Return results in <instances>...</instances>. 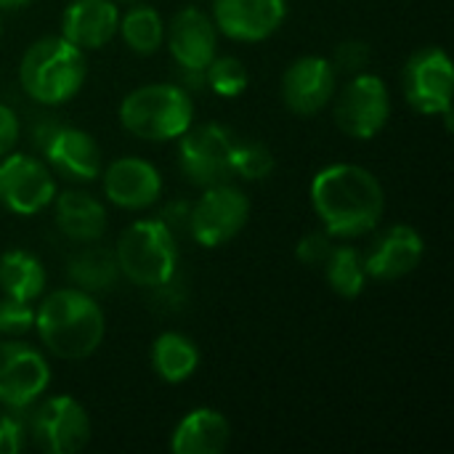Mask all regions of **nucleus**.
<instances>
[{
	"label": "nucleus",
	"instance_id": "nucleus-26",
	"mask_svg": "<svg viewBox=\"0 0 454 454\" xmlns=\"http://www.w3.org/2000/svg\"><path fill=\"white\" fill-rule=\"evenodd\" d=\"M322 269H325V277H327V285L333 287V293H338L340 298H348V301L359 298L370 279L362 253L351 245H335Z\"/></svg>",
	"mask_w": 454,
	"mask_h": 454
},
{
	"label": "nucleus",
	"instance_id": "nucleus-21",
	"mask_svg": "<svg viewBox=\"0 0 454 454\" xmlns=\"http://www.w3.org/2000/svg\"><path fill=\"white\" fill-rule=\"evenodd\" d=\"M56 229L72 242H98L106 231V207L82 189H69L53 200Z\"/></svg>",
	"mask_w": 454,
	"mask_h": 454
},
{
	"label": "nucleus",
	"instance_id": "nucleus-14",
	"mask_svg": "<svg viewBox=\"0 0 454 454\" xmlns=\"http://www.w3.org/2000/svg\"><path fill=\"white\" fill-rule=\"evenodd\" d=\"M40 152L53 176H61L74 184H90L101 176V149L96 138L74 125H53L43 138Z\"/></svg>",
	"mask_w": 454,
	"mask_h": 454
},
{
	"label": "nucleus",
	"instance_id": "nucleus-13",
	"mask_svg": "<svg viewBox=\"0 0 454 454\" xmlns=\"http://www.w3.org/2000/svg\"><path fill=\"white\" fill-rule=\"evenodd\" d=\"M335 64L325 56H301L282 74V101L298 117H314L335 98Z\"/></svg>",
	"mask_w": 454,
	"mask_h": 454
},
{
	"label": "nucleus",
	"instance_id": "nucleus-27",
	"mask_svg": "<svg viewBox=\"0 0 454 454\" xmlns=\"http://www.w3.org/2000/svg\"><path fill=\"white\" fill-rule=\"evenodd\" d=\"M202 80L205 85L221 96V98H237L245 93L247 88V67L237 59V56H215L205 72H202Z\"/></svg>",
	"mask_w": 454,
	"mask_h": 454
},
{
	"label": "nucleus",
	"instance_id": "nucleus-24",
	"mask_svg": "<svg viewBox=\"0 0 454 454\" xmlns=\"http://www.w3.org/2000/svg\"><path fill=\"white\" fill-rule=\"evenodd\" d=\"M67 274L72 279V287H80L90 295L106 293L120 282V266L114 261V253L98 245L74 253L67 263Z\"/></svg>",
	"mask_w": 454,
	"mask_h": 454
},
{
	"label": "nucleus",
	"instance_id": "nucleus-8",
	"mask_svg": "<svg viewBox=\"0 0 454 454\" xmlns=\"http://www.w3.org/2000/svg\"><path fill=\"white\" fill-rule=\"evenodd\" d=\"M452 59L444 48L428 45L415 51L402 72V88L407 104L428 117H444L447 125L452 114Z\"/></svg>",
	"mask_w": 454,
	"mask_h": 454
},
{
	"label": "nucleus",
	"instance_id": "nucleus-31",
	"mask_svg": "<svg viewBox=\"0 0 454 454\" xmlns=\"http://www.w3.org/2000/svg\"><path fill=\"white\" fill-rule=\"evenodd\" d=\"M29 442L27 426L19 418V412H3L0 415V454H19L24 452Z\"/></svg>",
	"mask_w": 454,
	"mask_h": 454
},
{
	"label": "nucleus",
	"instance_id": "nucleus-36",
	"mask_svg": "<svg viewBox=\"0 0 454 454\" xmlns=\"http://www.w3.org/2000/svg\"><path fill=\"white\" fill-rule=\"evenodd\" d=\"M0 32H3V19H0Z\"/></svg>",
	"mask_w": 454,
	"mask_h": 454
},
{
	"label": "nucleus",
	"instance_id": "nucleus-11",
	"mask_svg": "<svg viewBox=\"0 0 454 454\" xmlns=\"http://www.w3.org/2000/svg\"><path fill=\"white\" fill-rule=\"evenodd\" d=\"M56 194V178L45 160L24 152L0 157V207L13 215H37L53 205Z\"/></svg>",
	"mask_w": 454,
	"mask_h": 454
},
{
	"label": "nucleus",
	"instance_id": "nucleus-29",
	"mask_svg": "<svg viewBox=\"0 0 454 454\" xmlns=\"http://www.w3.org/2000/svg\"><path fill=\"white\" fill-rule=\"evenodd\" d=\"M35 327V309L32 303L16 301L3 295L0 301V335L3 338H21Z\"/></svg>",
	"mask_w": 454,
	"mask_h": 454
},
{
	"label": "nucleus",
	"instance_id": "nucleus-23",
	"mask_svg": "<svg viewBox=\"0 0 454 454\" xmlns=\"http://www.w3.org/2000/svg\"><path fill=\"white\" fill-rule=\"evenodd\" d=\"M200 348L181 333H162L152 343V370L170 386L186 383L200 370Z\"/></svg>",
	"mask_w": 454,
	"mask_h": 454
},
{
	"label": "nucleus",
	"instance_id": "nucleus-25",
	"mask_svg": "<svg viewBox=\"0 0 454 454\" xmlns=\"http://www.w3.org/2000/svg\"><path fill=\"white\" fill-rule=\"evenodd\" d=\"M117 35L136 56H152L165 43V21L152 5H133L120 16Z\"/></svg>",
	"mask_w": 454,
	"mask_h": 454
},
{
	"label": "nucleus",
	"instance_id": "nucleus-20",
	"mask_svg": "<svg viewBox=\"0 0 454 454\" xmlns=\"http://www.w3.org/2000/svg\"><path fill=\"white\" fill-rule=\"evenodd\" d=\"M231 442V426L226 415L213 407H197L186 412L170 434V452L221 454Z\"/></svg>",
	"mask_w": 454,
	"mask_h": 454
},
{
	"label": "nucleus",
	"instance_id": "nucleus-17",
	"mask_svg": "<svg viewBox=\"0 0 454 454\" xmlns=\"http://www.w3.org/2000/svg\"><path fill=\"white\" fill-rule=\"evenodd\" d=\"M106 200L120 210H146L162 194V173L141 157H120L101 168Z\"/></svg>",
	"mask_w": 454,
	"mask_h": 454
},
{
	"label": "nucleus",
	"instance_id": "nucleus-34",
	"mask_svg": "<svg viewBox=\"0 0 454 454\" xmlns=\"http://www.w3.org/2000/svg\"><path fill=\"white\" fill-rule=\"evenodd\" d=\"M29 0H0V11H16L21 5H27Z\"/></svg>",
	"mask_w": 454,
	"mask_h": 454
},
{
	"label": "nucleus",
	"instance_id": "nucleus-4",
	"mask_svg": "<svg viewBox=\"0 0 454 454\" xmlns=\"http://www.w3.org/2000/svg\"><path fill=\"white\" fill-rule=\"evenodd\" d=\"M120 125L141 141H178L194 125V101L181 85L149 82L120 101Z\"/></svg>",
	"mask_w": 454,
	"mask_h": 454
},
{
	"label": "nucleus",
	"instance_id": "nucleus-9",
	"mask_svg": "<svg viewBox=\"0 0 454 454\" xmlns=\"http://www.w3.org/2000/svg\"><path fill=\"white\" fill-rule=\"evenodd\" d=\"M29 415V436L48 454H74L88 447L93 426L88 410L72 396H51L35 402Z\"/></svg>",
	"mask_w": 454,
	"mask_h": 454
},
{
	"label": "nucleus",
	"instance_id": "nucleus-12",
	"mask_svg": "<svg viewBox=\"0 0 454 454\" xmlns=\"http://www.w3.org/2000/svg\"><path fill=\"white\" fill-rule=\"evenodd\" d=\"M51 364L45 354L21 340H0V407L24 412L45 396Z\"/></svg>",
	"mask_w": 454,
	"mask_h": 454
},
{
	"label": "nucleus",
	"instance_id": "nucleus-33",
	"mask_svg": "<svg viewBox=\"0 0 454 454\" xmlns=\"http://www.w3.org/2000/svg\"><path fill=\"white\" fill-rule=\"evenodd\" d=\"M19 133H21V125H19V117L16 112L0 101V157L13 152L16 141H19Z\"/></svg>",
	"mask_w": 454,
	"mask_h": 454
},
{
	"label": "nucleus",
	"instance_id": "nucleus-22",
	"mask_svg": "<svg viewBox=\"0 0 454 454\" xmlns=\"http://www.w3.org/2000/svg\"><path fill=\"white\" fill-rule=\"evenodd\" d=\"M48 285L45 266L27 250H8L0 255V293L24 303L43 298Z\"/></svg>",
	"mask_w": 454,
	"mask_h": 454
},
{
	"label": "nucleus",
	"instance_id": "nucleus-3",
	"mask_svg": "<svg viewBox=\"0 0 454 454\" xmlns=\"http://www.w3.org/2000/svg\"><path fill=\"white\" fill-rule=\"evenodd\" d=\"M88 80L85 51L61 35L35 40L19 61V85L40 106L72 101Z\"/></svg>",
	"mask_w": 454,
	"mask_h": 454
},
{
	"label": "nucleus",
	"instance_id": "nucleus-7",
	"mask_svg": "<svg viewBox=\"0 0 454 454\" xmlns=\"http://www.w3.org/2000/svg\"><path fill=\"white\" fill-rule=\"evenodd\" d=\"M250 218V200L247 194L234 186L231 181L205 186L200 200L189 205L186 229L200 247L215 250L231 242Z\"/></svg>",
	"mask_w": 454,
	"mask_h": 454
},
{
	"label": "nucleus",
	"instance_id": "nucleus-19",
	"mask_svg": "<svg viewBox=\"0 0 454 454\" xmlns=\"http://www.w3.org/2000/svg\"><path fill=\"white\" fill-rule=\"evenodd\" d=\"M120 27V8L114 0H69L61 13V37L80 51H98L109 45Z\"/></svg>",
	"mask_w": 454,
	"mask_h": 454
},
{
	"label": "nucleus",
	"instance_id": "nucleus-28",
	"mask_svg": "<svg viewBox=\"0 0 454 454\" xmlns=\"http://www.w3.org/2000/svg\"><path fill=\"white\" fill-rule=\"evenodd\" d=\"M274 154L266 144L253 138H239L234 152V178L242 181H266L274 173Z\"/></svg>",
	"mask_w": 454,
	"mask_h": 454
},
{
	"label": "nucleus",
	"instance_id": "nucleus-18",
	"mask_svg": "<svg viewBox=\"0 0 454 454\" xmlns=\"http://www.w3.org/2000/svg\"><path fill=\"white\" fill-rule=\"evenodd\" d=\"M423 255H426L423 234L407 223H396L386 229L362 258H364V269L370 279L396 282L412 274L423 263Z\"/></svg>",
	"mask_w": 454,
	"mask_h": 454
},
{
	"label": "nucleus",
	"instance_id": "nucleus-1",
	"mask_svg": "<svg viewBox=\"0 0 454 454\" xmlns=\"http://www.w3.org/2000/svg\"><path fill=\"white\" fill-rule=\"evenodd\" d=\"M311 207L333 239L370 234L386 213V192L378 176L362 165L333 162L311 178Z\"/></svg>",
	"mask_w": 454,
	"mask_h": 454
},
{
	"label": "nucleus",
	"instance_id": "nucleus-2",
	"mask_svg": "<svg viewBox=\"0 0 454 454\" xmlns=\"http://www.w3.org/2000/svg\"><path fill=\"white\" fill-rule=\"evenodd\" d=\"M43 348L64 362H82L93 356L104 340L106 319L96 298L80 287H59L43 293L35 309V327Z\"/></svg>",
	"mask_w": 454,
	"mask_h": 454
},
{
	"label": "nucleus",
	"instance_id": "nucleus-15",
	"mask_svg": "<svg viewBox=\"0 0 454 454\" xmlns=\"http://www.w3.org/2000/svg\"><path fill=\"white\" fill-rule=\"evenodd\" d=\"M218 35L234 43H263L287 19V0H213Z\"/></svg>",
	"mask_w": 454,
	"mask_h": 454
},
{
	"label": "nucleus",
	"instance_id": "nucleus-35",
	"mask_svg": "<svg viewBox=\"0 0 454 454\" xmlns=\"http://www.w3.org/2000/svg\"><path fill=\"white\" fill-rule=\"evenodd\" d=\"M114 3H138V0H114Z\"/></svg>",
	"mask_w": 454,
	"mask_h": 454
},
{
	"label": "nucleus",
	"instance_id": "nucleus-5",
	"mask_svg": "<svg viewBox=\"0 0 454 454\" xmlns=\"http://www.w3.org/2000/svg\"><path fill=\"white\" fill-rule=\"evenodd\" d=\"M114 261L120 266V277L128 282L146 290H160L173 282L178 269L176 234L162 218L136 221L120 234Z\"/></svg>",
	"mask_w": 454,
	"mask_h": 454
},
{
	"label": "nucleus",
	"instance_id": "nucleus-6",
	"mask_svg": "<svg viewBox=\"0 0 454 454\" xmlns=\"http://www.w3.org/2000/svg\"><path fill=\"white\" fill-rule=\"evenodd\" d=\"M237 144L239 136L226 125H192L178 138V168L184 178L200 189L231 181Z\"/></svg>",
	"mask_w": 454,
	"mask_h": 454
},
{
	"label": "nucleus",
	"instance_id": "nucleus-30",
	"mask_svg": "<svg viewBox=\"0 0 454 454\" xmlns=\"http://www.w3.org/2000/svg\"><path fill=\"white\" fill-rule=\"evenodd\" d=\"M333 237L327 234V231H314V234H306L301 242H298V247H295V258L303 263V266H311V269H322L325 266V261L330 258V253H333Z\"/></svg>",
	"mask_w": 454,
	"mask_h": 454
},
{
	"label": "nucleus",
	"instance_id": "nucleus-32",
	"mask_svg": "<svg viewBox=\"0 0 454 454\" xmlns=\"http://www.w3.org/2000/svg\"><path fill=\"white\" fill-rule=\"evenodd\" d=\"M370 64V45L362 40H348L338 45V67L356 74L364 72V67Z\"/></svg>",
	"mask_w": 454,
	"mask_h": 454
},
{
	"label": "nucleus",
	"instance_id": "nucleus-10",
	"mask_svg": "<svg viewBox=\"0 0 454 454\" xmlns=\"http://www.w3.org/2000/svg\"><path fill=\"white\" fill-rule=\"evenodd\" d=\"M391 120V93L383 77L372 72H356L335 101V122L338 128L356 138H375Z\"/></svg>",
	"mask_w": 454,
	"mask_h": 454
},
{
	"label": "nucleus",
	"instance_id": "nucleus-16",
	"mask_svg": "<svg viewBox=\"0 0 454 454\" xmlns=\"http://www.w3.org/2000/svg\"><path fill=\"white\" fill-rule=\"evenodd\" d=\"M165 43L184 72H205L218 56V29L210 13L186 5L165 27Z\"/></svg>",
	"mask_w": 454,
	"mask_h": 454
}]
</instances>
